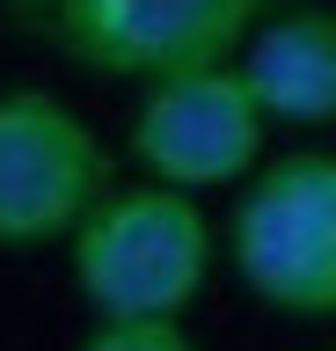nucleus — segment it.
Wrapping results in <instances>:
<instances>
[{"label": "nucleus", "instance_id": "39448f33", "mask_svg": "<svg viewBox=\"0 0 336 351\" xmlns=\"http://www.w3.org/2000/svg\"><path fill=\"white\" fill-rule=\"evenodd\" d=\"M263 125L270 117L248 95L242 66H205V73H176V81L139 88L125 154L146 169V183L198 197V191L248 183L263 169Z\"/></svg>", "mask_w": 336, "mask_h": 351}, {"label": "nucleus", "instance_id": "7ed1b4c3", "mask_svg": "<svg viewBox=\"0 0 336 351\" xmlns=\"http://www.w3.org/2000/svg\"><path fill=\"white\" fill-rule=\"evenodd\" d=\"M263 22L270 0H37V29L66 59L139 88L234 66Z\"/></svg>", "mask_w": 336, "mask_h": 351}, {"label": "nucleus", "instance_id": "423d86ee", "mask_svg": "<svg viewBox=\"0 0 336 351\" xmlns=\"http://www.w3.org/2000/svg\"><path fill=\"white\" fill-rule=\"evenodd\" d=\"M234 66L270 125H336V8L270 15Z\"/></svg>", "mask_w": 336, "mask_h": 351}, {"label": "nucleus", "instance_id": "20e7f679", "mask_svg": "<svg viewBox=\"0 0 336 351\" xmlns=\"http://www.w3.org/2000/svg\"><path fill=\"white\" fill-rule=\"evenodd\" d=\"M110 191V147L73 103L44 88L0 95V249L73 241Z\"/></svg>", "mask_w": 336, "mask_h": 351}, {"label": "nucleus", "instance_id": "f03ea898", "mask_svg": "<svg viewBox=\"0 0 336 351\" xmlns=\"http://www.w3.org/2000/svg\"><path fill=\"white\" fill-rule=\"evenodd\" d=\"M234 278L285 322L336 315V154H278L242 183L227 219Z\"/></svg>", "mask_w": 336, "mask_h": 351}, {"label": "nucleus", "instance_id": "f257e3e1", "mask_svg": "<svg viewBox=\"0 0 336 351\" xmlns=\"http://www.w3.org/2000/svg\"><path fill=\"white\" fill-rule=\"evenodd\" d=\"M212 249L220 241L198 197L125 183L81 219L66 263L95 322H183L212 278Z\"/></svg>", "mask_w": 336, "mask_h": 351}, {"label": "nucleus", "instance_id": "0eeeda50", "mask_svg": "<svg viewBox=\"0 0 336 351\" xmlns=\"http://www.w3.org/2000/svg\"><path fill=\"white\" fill-rule=\"evenodd\" d=\"M73 351H198L183 322H95Z\"/></svg>", "mask_w": 336, "mask_h": 351}]
</instances>
